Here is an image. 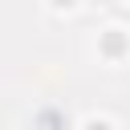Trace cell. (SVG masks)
Masks as SVG:
<instances>
[{"instance_id": "obj_1", "label": "cell", "mask_w": 130, "mask_h": 130, "mask_svg": "<svg viewBox=\"0 0 130 130\" xmlns=\"http://www.w3.org/2000/svg\"><path fill=\"white\" fill-rule=\"evenodd\" d=\"M85 130H110V126H106V122H89Z\"/></svg>"}, {"instance_id": "obj_2", "label": "cell", "mask_w": 130, "mask_h": 130, "mask_svg": "<svg viewBox=\"0 0 130 130\" xmlns=\"http://www.w3.org/2000/svg\"><path fill=\"white\" fill-rule=\"evenodd\" d=\"M53 4H57V8H65V4H73V0H53Z\"/></svg>"}]
</instances>
